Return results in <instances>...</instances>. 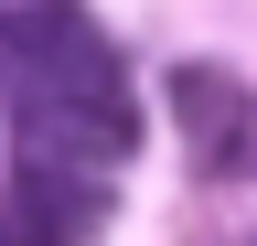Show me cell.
<instances>
[{
  "label": "cell",
  "mask_w": 257,
  "mask_h": 246,
  "mask_svg": "<svg viewBox=\"0 0 257 246\" xmlns=\"http://www.w3.org/2000/svg\"><path fill=\"white\" fill-rule=\"evenodd\" d=\"M11 139L32 171H118L140 150V118H128V86H96V97H11Z\"/></svg>",
  "instance_id": "1"
},
{
  "label": "cell",
  "mask_w": 257,
  "mask_h": 246,
  "mask_svg": "<svg viewBox=\"0 0 257 246\" xmlns=\"http://www.w3.org/2000/svg\"><path fill=\"white\" fill-rule=\"evenodd\" d=\"M172 129H182V150H204L214 182H236L257 161V86L214 54H193V65H172Z\"/></svg>",
  "instance_id": "2"
},
{
  "label": "cell",
  "mask_w": 257,
  "mask_h": 246,
  "mask_svg": "<svg viewBox=\"0 0 257 246\" xmlns=\"http://www.w3.org/2000/svg\"><path fill=\"white\" fill-rule=\"evenodd\" d=\"M96 182L86 171H32L11 161V182H0V246H86L96 235Z\"/></svg>",
  "instance_id": "3"
}]
</instances>
